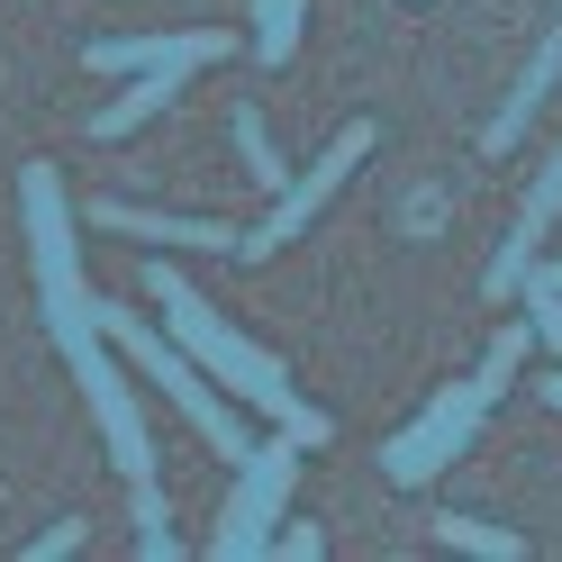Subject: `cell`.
Here are the masks:
<instances>
[{"label":"cell","mask_w":562,"mask_h":562,"mask_svg":"<svg viewBox=\"0 0 562 562\" xmlns=\"http://www.w3.org/2000/svg\"><path fill=\"white\" fill-rule=\"evenodd\" d=\"M136 553H146V562H182V544H172V526H136Z\"/></svg>","instance_id":"ffe728a7"},{"label":"cell","mask_w":562,"mask_h":562,"mask_svg":"<svg viewBox=\"0 0 562 562\" xmlns=\"http://www.w3.org/2000/svg\"><path fill=\"white\" fill-rule=\"evenodd\" d=\"M19 218H27V255H37V291H46V336L64 345V363L100 345V300L82 281L74 255V209H64V172L55 164H27L19 172Z\"/></svg>","instance_id":"7a4b0ae2"},{"label":"cell","mask_w":562,"mask_h":562,"mask_svg":"<svg viewBox=\"0 0 562 562\" xmlns=\"http://www.w3.org/2000/svg\"><path fill=\"white\" fill-rule=\"evenodd\" d=\"M526 345H536V327H499V336H490V355H481V391H490V400L508 391V372L526 363Z\"/></svg>","instance_id":"2e32d148"},{"label":"cell","mask_w":562,"mask_h":562,"mask_svg":"<svg viewBox=\"0 0 562 562\" xmlns=\"http://www.w3.org/2000/svg\"><path fill=\"white\" fill-rule=\"evenodd\" d=\"M272 553H291V562H318V553H327V536H318V526H281V536H272Z\"/></svg>","instance_id":"d6986e66"},{"label":"cell","mask_w":562,"mask_h":562,"mask_svg":"<svg viewBox=\"0 0 562 562\" xmlns=\"http://www.w3.org/2000/svg\"><path fill=\"white\" fill-rule=\"evenodd\" d=\"M291 481H300V445H291V436L255 445V453L236 463V490H227V508H218V536H209V553H218V562H255V553H272Z\"/></svg>","instance_id":"5b68a950"},{"label":"cell","mask_w":562,"mask_h":562,"mask_svg":"<svg viewBox=\"0 0 562 562\" xmlns=\"http://www.w3.org/2000/svg\"><path fill=\"white\" fill-rule=\"evenodd\" d=\"M481 417H490V391H481V381H453V391L427 400V417H417V427H400L391 445H381V472H391V481H427V472H445L453 453L472 445Z\"/></svg>","instance_id":"52a82bcc"},{"label":"cell","mask_w":562,"mask_h":562,"mask_svg":"<svg viewBox=\"0 0 562 562\" xmlns=\"http://www.w3.org/2000/svg\"><path fill=\"white\" fill-rule=\"evenodd\" d=\"M553 27H562V19H553Z\"/></svg>","instance_id":"7402d4cb"},{"label":"cell","mask_w":562,"mask_h":562,"mask_svg":"<svg viewBox=\"0 0 562 562\" xmlns=\"http://www.w3.org/2000/svg\"><path fill=\"white\" fill-rule=\"evenodd\" d=\"M182 82H191V74H136V91H119L110 110L91 119V136H100V146H119V136H136L146 119H164L172 100H182Z\"/></svg>","instance_id":"7c38bea8"},{"label":"cell","mask_w":562,"mask_h":562,"mask_svg":"<svg viewBox=\"0 0 562 562\" xmlns=\"http://www.w3.org/2000/svg\"><path fill=\"white\" fill-rule=\"evenodd\" d=\"M300 10H308V0H255V55L272 64V74L300 55Z\"/></svg>","instance_id":"9a60e30c"},{"label":"cell","mask_w":562,"mask_h":562,"mask_svg":"<svg viewBox=\"0 0 562 562\" xmlns=\"http://www.w3.org/2000/svg\"><path fill=\"white\" fill-rule=\"evenodd\" d=\"M526 308H536V318H526V327H536L544 345H553V355H562V291H553V281H526V291H517Z\"/></svg>","instance_id":"e0dca14e"},{"label":"cell","mask_w":562,"mask_h":562,"mask_svg":"<svg viewBox=\"0 0 562 562\" xmlns=\"http://www.w3.org/2000/svg\"><path fill=\"white\" fill-rule=\"evenodd\" d=\"M553 82H562V27H553V37H544L536 55H526V74L508 82V100H499V119L481 127V155H508L517 136L536 127V110H544V100H553Z\"/></svg>","instance_id":"8fae6325"},{"label":"cell","mask_w":562,"mask_h":562,"mask_svg":"<svg viewBox=\"0 0 562 562\" xmlns=\"http://www.w3.org/2000/svg\"><path fill=\"white\" fill-rule=\"evenodd\" d=\"M436 544L481 553V562H526V536H508V526H490V517H436Z\"/></svg>","instance_id":"4fadbf2b"},{"label":"cell","mask_w":562,"mask_h":562,"mask_svg":"<svg viewBox=\"0 0 562 562\" xmlns=\"http://www.w3.org/2000/svg\"><path fill=\"white\" fill-rule=\"evenodd\" d=\"M146 291H155V308H164V336L182 345V355H191L209 381H218L227 400L263 408V417H272V427L291 436V445H327V408H308V400L291 391V372H281V363L263 355V345H245V336L218 318V308H209V300L191 291V281L172 272V263H155V281H146Z\"/></svg>","instance_id":"6da1fadb"},{"label":"cell","mask_w":562,"mask_h":562,"mask_svg":"<svg viewBox=\"0 0 562 562\" xmlns=\"http://www.w3.org/2000/svg\"><path fill=\"white\" fill-rule=\"evenodd\" d=\"M100 336H110L136 372H155V391H164V400H172V408H182L191 427L209 436V453H218V463H245V453H255V436H245V417L227 408V391H218V381H200V363H191L172 336L136 327L127 308H110V300H100Z\"/></svg>","instance_id":"3957f363"},{"label":"cell","mask_w":562,"mask_h":562,"mask_svg":"<svg viewBox=\"0 0 562 562\" xmlns=\"http://www.w3.org/2000/svg\"><path fill=\"white\" fill-rule=\"evenodd\" d=\"M91 227H110L127 245H200V255H236V227L218 218H172V209H136V200H91Z\"/></svg>","instance_id":"30bf717a"},{"label":"cell","mask_w":562,"mask_h":562,"mask_svg":"<svg viewBox=\"0 0 562 562\" xmlns=\"http://www.w3.org/2000/svg\"><path fill=\"white\" fill-rule=\"evenodd\" d=\"M82 64L91 74H209L227 64V37L218 27H136V37H91Z\"/></svg>","instance_id":"ba28073f"},{"label":"cell","mask_w":562,"mask_h":562,"mask_svg":"<svg viewBox=\"0 0 562 562\" xmlns=\"http://www.w3.org/2000/svg\"><path fill=\"white\" fill-rule=\"evenodd\" d=\"M74 372H82V400H91V417H100V436H110V463H119V481H127V499H136V526H164L155 436H146V417H136V391H127V372L110 363V336H100V345H82V355H74Z\"/></svg>","instance_id":"277c9868"},{"label":"cell","mask_w":562,"mask_h":562,"mask_svg":"<svg viewBox=\"0 0 562 562\" xmlns=\"http://www.w3.org/2000/svg\"><path fill=\"white\" fill-rule=\"evenodd\" d=\"M74 544H82V517H55V526H46V536H37V544H27V562H55V553H74Z\"/></svg>","instance_id":"ac0fdd59"},{"label":"cell","mask_w":562,"mask_h":562,"mask_svg":"<svg viewBox=\"0 0 562 562\" xmlns=\"http://www.w3.org/2000/svg\"><path fill=\"white\" fill-rule=\"evenodd\" d=\"M372 146H381V127H372V119H355V127H336V146H327L318 164H308V172H291V182L272 191V218H263V227H245V236H236V255H245V263H263V255H281V245H291V236H300L308 218H318V209H327V200H336L345 182H355V164H363Z\"/></svg>","instance_id":"8992f818"},{"label":"cell","mask_w":562,"mask_h":562,"mask_svg":"<svg viewBox=\"0 0 562 562\" xmlns=\"http://www.w3.org/2000/svg\"><path fill=\"white\" fill-rule=\"evenodd\" d=\"M227 136H236V155H245V172H255L263 191H281V182H291V164L272 155V136H263V110H255V100H245V110L227 119Z\"/></svg>","instance_id":"5bb4252c"},{"label":"cell","mask_w":562,"mask_h":562,"mask_svg":"<svg viewBox=\"0 0 562 562\" xmlns=\"http://www.w3.org/2000/svg\"><path fill=\"white\" fill-rule=\"evenodd\" d=\"M553 218H562V146H553V164L536 172V191H526L517 227H508V245H499V263L481 272V300H517V291H526V272H536V255H544Z\"/></svg>","instance_id":"9c48e42d"},{"label":"cell","mask_w":562,"mask_h":562,"mask_svg":"<svg viewBox=\"0 0 562 562\" xmlns=\"http://www.w3.org/2000/svg\"><path fill=\"white\" fill-rule=\"evenodd\" d=\"M544 400H553V408H562V372H544Z\"/></svg>","instance_id":"44dd1931"}]
</instances>
